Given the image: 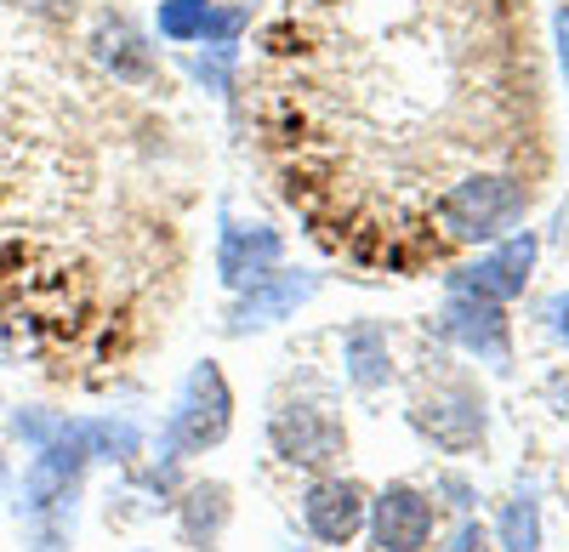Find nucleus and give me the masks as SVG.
Returning a JSON list of instances; mask_svg holds the SVG:
<instances>
[{"mask_svg":"<svg viewBox=\"0 0 569 552\" xmlns=\"http://www.w3.org/2000/svg\"><path fill=\"white\" fill-rule=\"evenodd\" d=\"M547 331H552V337H558V342L569 348V291L547 302Z\"/></svg>","mask_w":569,"mask_h":552,"instance_id":"obj_19","label":"nucleus"},{"mask_svg":"<svg viewBox=\"0 0 569 552\" xmlns=\"http://www.w3.org/2000/svg\"><path fill=\"white\" fill-rule=\"evenodd\" d=\"M536 257H541V240L536 228H512L507 240H496L472 268H456L450 285L456 291H472V297H490V302H518L536 273Z\"/></svg>","mask_w":569,"mask_h":552,"instance_id":"obj_7","label":"nucleus"},{"mask_svg":"<svg viewBox=\"0 0 569 552\" xmlns=\"http://www.w3.org/2000/svg\"><path fill=\"white\" fill-rule=\"evenodd\" d=\"M439 331L445 342H456L461 353H472L490 371H507L512 364V325H507V302H490V297H472V291H456L445 297V313H439Z\"/></svg>","mask_w":569,"mask_h":552,"instance_id":"obj_6","label":"nucleus"},{"mask_svg":"<svg viewBox=\"0 0 569 552\" xmlns=\"http://www.w3.org/2000/svg\"><path fill=\"white\" fill-rule=\"evenodd\" d=\"M496 541H501V552H541V546H547V530H541V495H536L530 484H518V490L501 501Z\"/></svg>","mask_w":569,"mask_h":552,"instance_id":"obj_15","label":"nucleus"},{"mask_svg":"<svg viewBox=\"0 0 569 552\" xmlns=\"http://www.w3.org/2000/svg\"><path fill=\"white\" fill-rule=\"evenodd\" d=\"M279 262H284V240H279V228L222 217V228H217V280H222L228 291H246V285L268 280V273H273Z\"/></svg>","mask_w":569,"mask_h":552,"instance_id":"obj_11","label":"nucleus"},{"mask_svg":"<svg viewBox=\"0 0 569 552\" xmlns=\"http://www.w3.org/2000/svg\"><path fill=\"white\" fill-rule=\"evenodd\" d=\"M433 524H439V508H433V495L416 490V484H382L370 495L365 530H370L376 552H427Z\"/></svg>","mask_w":569,"mask_h":552,"instance_id":"obj_9","label":"nucleus"},{"mask_svg":"<svg viewBox=\"0 0 569 552\" xmlns=\"http://www.w3.org/2000/svg\"><path fill=\"white\" fill-rule=\"evenodd\" d=\"M91 46H98V63L114 69V80H149L154 74V52L149 40L131 29V18L120 12H103L98 29H91Z\"/></svg>","mask_w":569,"mask_h":552,"instance_id":"obj_13","label":"nucleus"},{"mask_svg":"<svg viewBox=\"0 0 569 552\" xmlns=\"http://www.w3.org/2000/svg\"><path fill=\"white\" fill-rule=\"evenodd\" d=\"M342 377L359 388V393H376L393 382V348H388V325L376 319H359L342 337Z\"/></svg>","mask_w":569,"mask_h":552,"instance_id":"obj_12","label":"nucleus"},{"mask_svg":"<svg viewBox=\"0 0 569 552\" xmlns=\"http://www.w3.org/2000/svg\"><path fill=\"white\" fill-rule=\"evenodd\" d=\"M319 297V273H291V268H273L268 280L233 291L228 308V337H251V331H273L284 319H297V308H308Z\"/></svg>","mask_w":569,"mask_h":552,"instance_id":"obj_8","label":"nucleus"},{"mask_svg":"<svg viewBox=\"0 0 569 552\" xmlns=\"http://www.w3.org/2000/svg\"><path fill=\"white\" fill-rule=\"evenodd\" d=\"M233 428V388L222 377L217 359H200L194 371L182 377L177 399H171V416L160 428V455L166 462H188V455H206L228 439Z\"/></svg>","mask_w":569,"mask_h":552,"instance_id":"obj_2","label":"nucleus"},{"mask_svg":"<svg viewBox=\"0 0 569 552\" xmlns=\"http://www.w3.org/2000/svg\"><path fill=\"white\" fill-rule=\"evenodd\" d=\"M228 490L222 484H194L182 501H177V530L188 546H217L222 524H228Z\"/></svg>","mask_w":569,"mask_h":552,"instance_id":"obj_14","label":"nucleus"},{"mask_svg":"<svg viewBox=\"0 0 569 552\" xmlns=\"http://www.w3.org/2000/svg\"><path fill=\"white\" fill-rule=\"evenodd\" d=\"M233 46H206V58H194V80L206 91H217V98H228V86H233Z\"/></svg>","mask_w":569,"mask_h":552,"instance_id":"obj_17","label":"nucleus"},{"mask_svg":"<svg viewBox=\"0 0 569 552\" xmlns=\"http://www.w3.org/2000/svg\"><path fill=\"white\" fill-rule=\"evenodd\" d=\"M552 46H558V69H563V86H569V0L552 12Z\"/></svg>","mask_w":569,"mask_h":552,"instance_id":"obj_18","label":"nucleus"},{"mask_svg":"<svg viewBox=\"0 0 569 552\" xmlns=\"http://www.w3.org/2000/svg\"><path fill=\"white\" fill-rule=\"evenodd\" d=\"M445 552H485V524H472V519H467V524L450 535V546H445Z\"/></svg>","mask_w":569,"mask_h":552,"instance_id":"obj_20","label":"nucleus"},{"mask_svg":"<svg viewBox=\"0 0 569 552\" xmlns=\"http://www.w3.org/2000/svg\"><path fill=\"white\" fill-rule=\"evenodd\" d=\"M439 495H450V508H456V513H467L472 501H479V495H472V484H467V479H439Z\"/></svg>","mask_w":569,"mask_h":552,"instance_id":"obj_21","label":"nucleus"},{"mask_svg":"<svg viewBox=\"0 0 569 552\" xmlns=\"http://www.w3.org/2000/svg\"><path fill=\"white\" fill-rule=\"evenodd\" d=\"M268 444L284 468H330L348 455V422L325 399H279L268 416Z\"/></svg>","mask_w":569,"mask_h":552,"instance_id":"obj_4","label":"nucleus"},{"mask_svg":"<svg viewBox=\"0 0 569 552\" xmlns=\"http://www.w3.org/2000/svg\"><path fill=\"white\" fill-rule=\"evenodd\" d=\"M137 552H149V546H137Z\"/></svg>","mask_w":569,"mask_h":552,"instance_id":"obj_22","label":"nucleus"},{"mask_svg":"<svg viewBox=\"0 0 569 552\" xmlns=\"http://www.w3.org/2000/svg\"><path fill=\"white\" fill-rule=\"evenodd\" d=\"M211 12H217V0H160V7H154V29H160V40L188 46V40H206Z\"/></svg>","mask_w":569,"mask_h":552,"instance_id":"obj_16","label":"nucleus"},{"mask_svg":"<svg viewBox=\"0 0 569 552\" xmlns=\"http://www.w3.org/2000/svg\"><path fill=\"white\" fill-rule=\"evenodd\" d=\"M370 519V495L359 479H342V473H325L302 490V524L319 546H348Z\"/></svg>","mask_w":569,"mask_h":552,"instance_id":"obj_10","label":"nucleus"},{"mask_svg":"<svg viewBox=\"0 0 569 552\" xmlns=\"http://www.w3.org/2000/svg\"><path fill=\"white\" fill-rule=\"evenodd\" d=\"M410 428L445 455H467L490 433V404L472 382H439L433 393H421L410 404Z\"/></svg>","mask_w":569,"mask_h":552,"instance_id":"obj_5","label":"nucleus"},{"mask_svg":"<svg viewBox=\"0 0 569 552\" xmlns=\"http://www.w3.org/2000/svg\"><path fill=\"white\" fill-rule=\"evenodd\" d=\"M530 211V189L525 182H512V177H461L456 189L439 200V222H445V234L461 240V245H496L507 240L518 222H525Z\"/></svg>","mask_w":569,"mask_h":552,"instance_id":"obj_3","label":"nucleus"},{"mask_svg":"<svg viewBox=\"0 0 569 552\" xmlns=\"http://www.w3.org/2000/svg\"><path fill=\"white\" fill-rule=\"evenodd\" d=\"M86 468H91L86 416H58L52 433L40 444H29V462L18 479V519H23L29 552H69Z\"/></svg>","mask_w":569,"mask_h":552,"instance_id":"obj_1","label":"nucleus"}]
</instances>
